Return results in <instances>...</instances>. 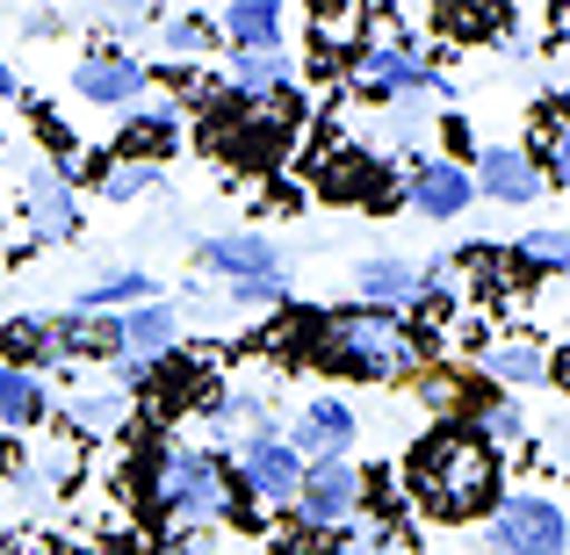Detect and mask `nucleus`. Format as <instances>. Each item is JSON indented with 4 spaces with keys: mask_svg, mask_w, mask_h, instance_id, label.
<instances>
[{
    "mask_svg": "<svg viewBox=\"0 0 570 555\" xmlns=\"http://www.w3.org/2000/svg\"><path fill=\"white\" fill-rule=\"evenodd\" d=\"M296 58L289 51H232L224 58V95L246 101V109H261V101H275L282 87H289Z\"/></svg>",
    "mask_w": 570,
    "mask_h": 555,
    "instance_id": "16",
    "label": "nucleus"
},
{
    "mask_svg": "<svg viewBox=\"0 0 570 555\" xmlns=\"http://www.w3.org/2000/svg\"><path fill=\"white\" fill-rule=\"evenodd\" d=\"M159 37H167V51H174V58H203V51H217V22H209V14H174V22H159Z\"/></svg>",
    "mask_w": 570,
    "mask_h": 555,
    "instance_id": "26",
    "label": "nucleus"
},
{
    "mask_svg": "<svg viewBox=\"0 0 570 555\" xmlns=\"http://www.w3.org/2000/svg\"><path fill=\"white\" fill-rule=\"evenodd\" d=\"M549 383H570V347H563V354H549Z\"/></svg>",
    "mask_w": 570,
    "mask_h": 555,
    "instance_id": "31",
    "label": "nucleus"
},
{
    "mask_svg": "<svg viewBox=\"0 0 570 555\" xmlns=\"http://www.w3.org/2000/svg\"><path fill=\"white\" fill-rule=\"evenodd\" d=\"M217 37L232 51H282V8L275 0H232L217 14Z\"/></svg>",
    "mask_w": 570,
    "mask_h": 555,
    "instance_id": "19",
    "label": "nucleus"
},
{
    "mask_svg": "<svg viewBox=\"0 0 570 555\" xmlns=\"http://www.w3.org/2000/svg\"><path fill=\"white\" fill-rule=\"evenodd\" d=\"M354 433L362 426H354V412L340 397H311V404H296V418L282 426V440H289V455L311 469V462H347Z\"/></svg>",
    "mask_w": 570,
    "mask_h": 555,
    "instance_id": "10",
    "label": "nucleus"
},
{
    "mask_svg": "<svg viewBox=\"0 0 570 555\" xmlns=\"http://www.w3.org/2000/svg\"><path fill=\"white\" fill-rule=\"evenodd\" d=\"M116 325H124V361H116V375H124V397H130L159 361L181 354V310H174V304H138V310H124Z\"/></svg>",
    "mask_w": 570,
    "mask_h": 555,
    "instance_id": "7",
    "label": "nucleus"
},
{
    "mask_svg": "<svg viewBox=\"0 0 570 555\" xmlns=\"http://www.w3.org/2000/svg\"><path fill=\"white\" fill-rule=\"evenodd\" d=\"M470 181H476V195H491V202L528 209V202H542V159H534L528 145H476Z\"/></svg>",
    "mask_w": 570,
    "mask_h": 555,
    "instance_id": "11",
    "label": "nucleus"
},
{
    "mask_svg": "<svg viewBox=\"0 0 570 555\" xmlns=\"http://www.w3.org/2000/svg\"><path fill=\"white\" fill-rule=\"evenodd\" d=\"M441 354V333L426 325H404L397 310H318V333H311V361L325 375H347V383H404Z\"/></svg>",
    "mask_w": 570,
    "mask_h": 555,
    "instance_id": "1",
    "label": "nucleus"
},
{
    "mask_svg": "<svg viewBox=\"0 0 570 555\" xmlns=\"http://www.w3.org/2000/svg\"><path fill=\"white\" fill-rule=\"evenodd\" d=\"M491 555H563L570 548V505H557L549 490H505L484 519Z\"/></svg>",
    "mask_w": 570,
    "mask_h": 555,
    "instance_id": "4",
    "label": "nucleus"
},
{
    "mask_svg": "<svg viewBox=\"0 0 570 555\" xmlns=\"http://www.w3.org/2000/svg\"><path fill=\"white\" fill-rule=\"evenodd\" d=\"M124 418H130V397H124V389H95V397L72 404V426H80V433H116Z\"/></svg>",
    "mask_w": 570,
    "mask_h": 555,
    "instance_id": "25",
    "label": "nucleus"
},
{
    "mask_svg": "<svg viewBox=\"0 0 570 555\" xmlns=\"http://www.w3.org/2000/svg\"><path fill=\"white\" fill-rule=\"evenodd\" d=\"M0 368L43 375V368H51V325H43V318H8V325H0Z\"/></svg>",
    "mask_w": 570,
    "mask_h": 555,
    "instance_id": "22",
    "label": "nucleus"
},
{
    "mask_svg": "<svg viewBox=\"0 0 570 555\" xmlns=\"http://www.w3.org/2000/svg\"><path fill=\"white\" fill-rule=\"evenodd\" d=\"M499 469H505L499 447H484L470 426L441 418V426L404 455V490H412L419 513L448 519V527H470V519H484L491 505H499Z\"/></svg>",
    "mask_w": 570,
    "mask_h": 555,
    "instance_id": "2",
    "label": "nucleus"
},
{
    "mask_svg": "<svg viewBox=\"0 0 570 555\" xmlns=\"http://www.w3.org/2000/svg\"><path fill=\"white\" fill-rule=\"evenodd\" d=\"M513 267H520V275H563V267H570V224L520 231L513 238Z\"/></svg>",
    "mask_w": 570,
    "mask_h": 555,
    "instance_id": "23",
    "label": "nucleus"
},
{
    "mask_svg": "<svg viewBox=\"0 0 570 555\" xmlns=\"http://www.w3.org/2000/svg\"><path fill=\"white\" fill-rule=\"evenodd\" d=\"M441 138H448L441 159H455V167H470V159H476V130H470V116H462V109H441Z\"/></svg>",
    "mask_w": 570,
    "mask_h": 555,
    "instance_id": "28",
    "label": "nucleus"
},
{
    "mask_svg": "<svg viewBox=\"0 0 570 555\" xmlns=\"http://www.w3.org/2000/svg\"><path fill=\"white\" fill-rule=\"evenodd\" d=\"M43 412H51V389H43V375L0 368V426H8V433H29V426H43Z\"/></svg>",
    "mask_w": 570,
    "mask_h": 555,
    "instance_id": "21",
    "label": "nucleus"
},
{
    "mask_svg": "<svg viewBox=\"0 0 570 555\" xmlns=\"http://www.w3.org/2000/svg\"><path fill=\"white\" fill-rule=\"evenodd\" d=\"M347 80L362 87V95H433L441 109H455V80H448L441 66H426L419 51H397V43H354Z\"/></svg>",
    "mask_w": 570,
    "mask_h": 555,
    "instance_id": "5",
    "label": "nucleus"
},
{
    "mask_svg": "<svg viewBox=\"0 0 570 555\" xmlns=\"http://www.w3.org/2000/svg\"><path fill=\"white\" fill-rule=\"evenodd\" d=\"M354 289H362V310L419 304V267H412V260H397V252H376V260L354 267Z\"/></svg>",
    "mask_w": 570,
    "mask_h": 555,
    "instance_id": "18",
    "label": "nucleus"
},
{
    "mask_svg": "<svg viewBox=\"0 0 570 555\" xmlns=\"http://www.w3.org/2000/svg\"><path fill=\"white\" fill-rule=\"evenodd\" d=\"M14 95H22V80H14V66L0 58V101H14Z\"/></svg>",
    "mask_w": 570,
    "mask_h": 555,
    "instance_id": "30",
    "label": "nucleus"
},
{
    "mask_svg": "<svg viewBox=\"0 0 570 555\" xmlns=\"http://www.w3.org/2000/svg\"><path fill=\"white\" fill-rule=\"evenodd\" d=\"M181 101H130L124 138H116V159H138V167H159V159L181 145Z\"/></svg>",
    "mask_w": 570,
    "mask_h": 555,
    "instance_id": "15",
    "label": "nucleus"
},
{
    "mask_svg": "<svg viewBox=\"0 0 570 555\" xmlns=\"http://www.w3.org/2000/svg\"><path fill=\"white\" fill-rule=\"evenodd\" d=\"M159 188V167H138V159H109V174L95 181L101 202H138V195Z\"/></svg>",
    "mask_w": 570,
    "mask_h": 555,
    "instance_id": "24",
    "label": "nucleus"
},
{
    "mask_svg": "<svg viewBox=\"0 0 570 555\" xmlns=\"http://www.w3.org/2000/svg\"><path fill=\"white\" fill-rule=\"evenodd\" d=\"M145 87H153V66L138 51H124V43H101V51L72 58V95L95 101V109H130Z\"/></svg>",
    "mask_w": 570,
    "mask_h": 555,
    "instance_id": "8",
    "label": "nucleus"
},
{
    "mask_svg": "<svg viewBox=\"0 0 570 555\" xmlns=\"http://www.w3.org/2000/svg\"><path fill=\"white\" fill-rule=\"evenodd\" d=\"M195 267L203 275H224V281H253V275H289L282 246L267 231H217L195 246Z\"/></svg>",
    "mask_w": 570,
    "mask_h": 555,
    "instance_id": "12",
    "label": "nucleus"
},
{
    "mask_svg": "<svg viewBox=\"0 0 570 555\" xmlns=\"http://www.w3.org/2000/svg\"><path fill=\"white\" fill-rule=\"evenodd\" d=\"M476 361H484V375H491L499 389L549 383V347H542V339H528V333H513V339H484V347H476Z\"/></svg>",
    "mask_w": 570,
    "mask_h": 555,
    "instance_id": "17",
    "label": "nucleus"
},
{
    "mask_svg": "<svg viewBox=\"0 0 570 555\" xmlns=\"http://www.w3.org/2000/svg\"><path fill=\"white\" fill-rule=\"evenodd\" d=\"M362 513V469L354 462H311L304 484H296V527L318 542V534H340Z\"/></svg>",
    "mask_w": 570,
    "mask_h": 555,
    "instance_id": "6",
    "label": "nucleus"
},
{
    "mask_svg": "<svg viewBox=\"0 0 570 555\" xmlns=\"http://www.w3.org/2000/svg\"><path fill=\"white\" fill-rule=\"evenodd\" d=\"M138 304H159V281L145 275V267H116V275H101L95 289H80V318H109V310H138Z\"/></svg>",
    "mask_w": 570,
    "mask_h": 555,
    "instance_id": "20",
    "label": "nucleus"
},
{
    "mask_svg": "<svg viewBox=\"0 0 570 555\" xmlns=\"http://www.w3.org/2000/svg\"><path fill=\"white\" fill-rule=\"evenodd\" d=\"M238 310H289V275H253V281H224Z\"/></svg>",
    "mask_w": 570,
    "mask_h": 555,
    "instance_id": "27",
    "label": "nucleus"
},
{
    "mask_svg": "<svg viewBox=\"0 0 570 555\" xmlns=\"http://www.w3.org/2000/svg\"><path fill=\"white\" fill-rule=\"evenodd\" d=\"M542 181L570 188V123H557V138H549V174H542Z\"/></svg>",
    "mask_w": 570,
    "mask_h": 555,
    "instance_id": "29",
    "label": "nucleus"
},
{
    "mask_svg": "<svg viewBox=\"0 0 570 555\" xmlns=\"http://www.w3.org/2000/svg\"><path fill=\"white\" fill-rule=\"evenodd\" d=\"M238 484H246V498L253 505H296V484H304V462L289 455V440H246L238 447Z\"/></svg>",
    "mask_w": 570,
    "mask_h": 555,
    "instance_id": "13",
    "label": "nucleus"
},
{
    "mask_svg": "<svg viewBox=\"0 0 570 555\" xmlns=\"http://www.w3.org/2000/svg\"><path fill=\"white\" fill-rule=\"evenodd\" d=\"M404 202L426 224H455L462 209L476 202V181H470V167H455V159H441V152H412V167H404Z\"/></svg>",
    "mask_w": 570,
    "mask_h": 555,
    "instance_id": "9",
    "label": "nucleus"
},
{
    "mask_svg": "<svg viewBox=\"0 0 570 555\" xmlns=\"http://www.w3.org/2000/svg\"><path fill=\"white\" fill-rule=\"evenodd\" d=\"M22 217L37 224L43 246H66V238H80V195H72V181L58 167H37L22 181Z\"/></svg>",
    "mask_w": 570,
    "mask_h": 555,
    "instance_id": "14",
    "label": "nucleus"
},
{
    "mask_svg": "<svg viewBox=\"0 0 570 555\" xmlns=\"http://www.w3.org/2000/svg\"><path fill=\"white\" fill-rule=\"evenodd\" d=\"M130 476H138L153 519H195V527H209V519L232 513V455H217V447L145 440Z\"/></svg>",
    "mask_w": 570,
    "mask_h": 555,
    "instance_id": "3",
    "label": "nucleus"
}]
</instances>
